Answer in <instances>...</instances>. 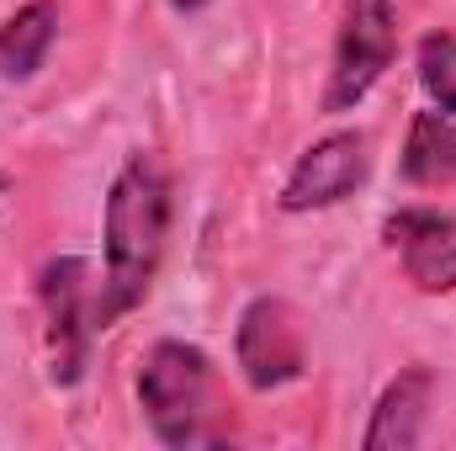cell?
Wrapping results in <instances>:
<instances>
[{
  "instance_id": "cell-5",
  "label": "cell",
  "mask_w": 456,
  "mask_h": 451,
  "mask_svg": "<svg viewBox=\"0 0 456 451\" xmlns=\"http://www.w3.org/2000/svg\"><path fill=\"white\" fill-rule=\"evenodd\" d=\"M233 361H239V377L255 393L292 388L308 372V330H303V314L287 298H276V292L249 298L239 308V324H233Z\"/></svg>"
},
{
  "instance_id": "cell-1",
  "label": "cell",
  "mask_w": 456,
  "mask_h": 451,
  "mask_svg": "<svg viewBox=\"0 0 456 451\" xmlns=\"http://www.w3.org/2000/svg\"><path fill=\"white\" fill-rule=\"evenodd\" d=\"M170 239V176L154 154H127L102 202V287H96V324L112 330L133 314L165 260Z\"/></svg>"
},
{
  "instance_id": "cell-10",
  "label": "cell",
  "mask_w": 456,
  "mask_h": 451,
  "mask_svg": "<svg viewBox=\"0 0 456 451\" xmlns=\"http://www.w3.org/2000/svg\"><path fill=\"white\" fill-rule=\"evenodd\" d=\"M53 37H59V5L53 0L16 5V16L0 21V80H11V86L32 80L43 70Z\"/></svg>"
},
{
  "instance_id": "cell-13",
  "label": "cell",
  "mask_w": 456,
  "mask_h": 451,
  "mask_svg": "<svg viewBox=\"0 0 456 451\" xmlns=\"http://www.w3.org/2000/svg\"><path fill=\"white\" fill-rule=\"evenodd\" d=\"M0 192H5V176H0Z\"/></svg>"
},
{
  "instance_id": "cell-9",
  "label": "cell",
  "mask_w": 456,
  "mask_h": 451,
  "mask_svg": "<svg viewBox=\"0 0 456 451\" xmlns=\"http://www.w3.org/2000/svg\"><path fill=\"white\" fill-rule=\"evenodd\" d=\"M398 170L419 192H452L456 186V117H446L441 107L414 112Z\"/></svg>"
},
{
  "instance_id": "cell-11",
  "label": "cell",
  "mask_w": 456,
  "mask_h": 451,
  "mask_svg": "<svg viewBox=\"0 0 456 451\" xmlns=\"http://www.w3.org/2000/svg\"><path fill=\"white\" fill-rule=\"evenodd\" d=\"M414 75H419V91L430 96V107L456 117V37L452 32H425L419 37Z\"/></svg>"
},
{
  "instance_id": "cell-8",
  "label": "cell",
  "mask_w": 456,
  "mask_h": 451,
  "mask_svg": "<svg viewBox=\"0 0 456 451\" xmlns=\"http://www.w3.org/2000/svg\"><path fill=\"white\" fill-rule=\"evenodd\" d=\"M430 393H436V372L430 366H403L371 404V420L361 430L366 451H414L425 441V420H430Z\"/></svg>"
},
{
  "instance_id": "cell-6",
  "label": "cell",
  "mask_w": 456,
  "mask_h": 451,
  "mask_svg": "<svg viewBox=\"0 0 456 451\" xmlns=\"http://www.w3.org/2000/svg\"><path fill=\"white\" fill-rule=\"evenodd\" d=\"M371 176V144L361 127H340V133H324L319 144H308L292 165V176L281 181V197L276 208L281 213H324V208H340L345 197H355Z\"/></svg>"
},
{
  "instance_id": "cell-4",
  "label": "cell",
  "mask_w": 456,
  "mask_h": 451,
  "mask_svg": "<svg viewBox=\"0 0 456 451\" xmlns=\"http://www.w3.org/2000/svg\"><path fill=\"white\" fill-rule=\"evenodd\" d=\"M37 303H43V340H48V377L59 388H75L86 377V356L96 340V282L86 255H59L37 271Z\"/></svg>"
},
{
  "instance_id": "cell-7",
  "label": "cell",
  "mask_w": 456,
  "mask_h": 451,
  "mask_svg": "<svg viewBox=\"0 0 456 451\" xmlns=\"http://www.w3.org/2000/svg\"><path fill=\"white\" fill-rule=\"evenodd\" d=\"M382 239L419 292H430V298L456 292V213L398 208L382 218Z\"/></svg>"
},
{
  "instance_id": "cell-2",
  "label": "cell",
  "mask_w": 456,
  "mask_h": 451,
  "mask_svg": "<svg viewBox=\"0 0 456 451\" xmlns=\"http://www.w3.org/2000/svg\"><path fill=\"white\" fill-rule=\"evenodd\" d=\"M138 409L165 447H208L218 441L213 409V356L186 340H154L138 366Z\"/></svg>"
},
{
  "instance_id": "cell-3",
  "label": "cell",
  "mask_w": 456,
  "mask_h": 451,
  "mask_svg": "<svg viewBox=\"0 0 456 451\" xmlns=\"http://www.w3.org/2000/svg\"><path fill=\"white\" fill-rule=\"evenodd\" d=\"M393 53H398V0H345L330 80H324V112H355L393 70Z\"/></svg>"
},
{
  "instance_id": "cell-12",
  "label": "cell",
  "mask_w": 456,
  "mask_h": 451,
  "mask_svg": "<svg viewBox=\"0 0 456 451\" xmlns=\"http://www.w3.org/2000/svg\"><path fill=\"white\" fill-rule=\"evenodd\" d=\"M208 0H170V11H181V16H191V11H202Z\"/></svg>"
}]
</instances>
